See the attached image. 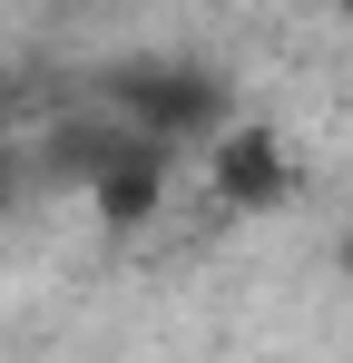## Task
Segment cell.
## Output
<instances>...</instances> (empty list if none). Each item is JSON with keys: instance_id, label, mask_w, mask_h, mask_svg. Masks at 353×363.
Returning a JSON list of instances; mask_svg holds the SVG:
<instances>
[{"instance_id": "3", "label": "cell", "mask_w": 353, "mask_h": 363, "mask_svg": "<svg viewBox=\"0 0 353 363\" xmlns=\"http://www.w3.org/2000/svg\"><path fill=\"white\" fill-rule=\"evenodd\" d=\"M167 186H176V147H147V138H118V157L89 177V206H99V226H147L157 206H167Z\"/></svg>"}, {"instance_id": "4", "label": "cell", "mask_w": 353, "mask_h": 363, "mask_svg": "<svg viewBox=\"0 0 353 363\" xmlns=\"http://www.w3.org/2000/svg\"><path fill=\"white\" fill-rule=\"evenodd\" d=\"M334 275H353V236H344V245H334Z\"/></svg>"}, {"instance_id": "1", "label": "cell", "mask_w": 353, "mask_h": 363, "mask_svg": "<svg viewBox=\"0 0 353 363\" xmlns=\"http://www.w3.org/2000/svg\"><path fill=\"white\" fill-rule=\"evenodd\" d=\"M99 108L147 147H216L226 138V79L196 60H128L99 79Z\"/></svg>"}, {"instance_id": "2", "label": "cell", "mask_w": 353, "mask_h": 363, "mask_svg": "<svg viewBox=\"0 0 353 363\" xmlns=\"http://www.w3.org/2000/svg\"><path fill=\"white\" fill-rule=\"evenodd\" d=\"M206 177H216V206L226 216H275L294 196V157L275 128H226L216 147H206Z\"/></svg>"}, {"instance_id": "5", "label": "cell", "mask_w": 353, "mask_h": 363, "mask_svg": "<svg viewBox=\"0 0 353 363\" xmlns=\"http://www.w3.org/2000/svg\"><path fill=\"white\" fill-rule=\"evenodd\" d=\"M344 20H353V0H344Z\"/></svg>"}]
</instances>
